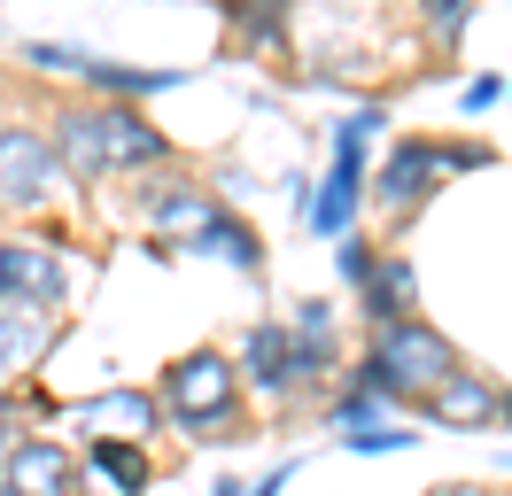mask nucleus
Returning a JSON list of instances; mask_svg holds the SVG:
<instances>
[{"label": "nucleus", "mask_w": 512, "mask_h": 496, "mask_svg": "<svg viewBox=\"0 0 512 496\" xmlns=\"http://www.w3.org/2000/svg\"><path fill=\"white\" fill-rule=\"evenodd\" d=\"M365 365L388 380V396H435L450 372H458V349H450L435 326H419V318H396L373 334V357Z\"/></svg>", "instance_id": "7ed1b4c3"}, {"label": "nucleus", "mask_w": 512, "mask_h": 496, "mask_svg": "<svg viewBox=\"0 0 512 496\" xmlns=\"http://www.w3.org/2000/svg\"><path fill=\"white\" fill-rule=\"evenodd\" d=\"M39 349H47V318L32 303H0V372L32 365Z\"/></svg>", "instance_id": "ddd939ff"}, {"label": "nucleus", "mask_w": 512, "mask_h": 496, "mask_svg": "<svg viewBox=\"0 0 512 496\" xmlns=\"http://www.w3.org/2000/svg\"><path fill=\"white\" fill-rule=\"evenodd\" d=\"M497 388L481 380V372H450L443 388L427 396V419H443V427H481V419H497Z\"/></svg>", "instance_id": "9b49d317"}, {"label": "nucleus", "mask_w": 512, "mask_h": 496, "mask_svg": "<svg viewBox=\"0 0 512 496\" xmlns=\"http://www.w3.org/2000/svg\"><path fill=\"white\" fill-rule=\"evenodd\" d=\"M94 473H101V481H117L125 496L148 489V458H140V450H125V442H94Z\"/></svg>", "instance_id": "dca6fc26"}, {"label": "nucleus", "mask_w": 512, "mask_h": 496, "mask_svg": "<svg viewBox=\"0 0 512 496\" xmlns=\"http://www.w3.org/2000/svg\"><path fill=\"white\" fill-rule=\"evenodd\" d=\"M373 272H381V264H373V248H365V241L350 233V241H342V279H357V287H373Z\"/></svg>", "instance_id": "aec40b11"}, {"label": "nucleus", "mask_w": 512, "mask_h": 496, "mask_svg": "<svg viewBox=\"0 0 512 496\" xmlns=\"http://www.w3.org/2000/svg\"><path fill=\"white\" fill-rule=\"evenodd\" d=\"M0 481L16 496H70V450L63 442H8L0 450Z\"/></svg>", "instance_id": "6e6552de"}, {"label": "nucleus", "mask_w": 512, "mask_h": 496, "mask_svg": "<svg viewBox=\"0 0 512 496\" xmlns=\"http://www.w3.org/2000/svg\"><path fill=\"white\" fill-rule=\"evenodd\" d=\"M55 140H39L32 124H0V210H32L47 202V186H55Z\"/></svg>", "instance_id": "423d86ee"}, {"label": "nucleus", "mask_w": 512, "mask_h": 496, "mask_svg": "<svg viewBox=\"0 0 512 496\" xmlns=\"http://www.w3.org/2000/svg\"><path fill=\"white\" fill-rule=\"evenodd\" d=\"M427 24H435V39H458V31H466V8H458V0H443V8H427Z\"/></svg>", "instance_id": "4be33fe9"}, {"label": "nucleus", "mask_w": 512, "mask_h": 496, "mask_svg": "<svg viewBox=\"0 0 512 496\" xmlns=\"http://www.w3.org/2000/svg\"><path fill=\"white\" fill-rule=\"evenodd\" d=\"M210 496H241V481H218V489H210Z\"/></svg>", "instance_id": "b1692460"}, {"label": "nucleus", "mask_w": 512, "mask_h": 496, "mask_svg": "<svg viewBox=\"0 0 512 496\" xmlns=\"http://www.w3.org/2000/svg\"><path fill=\"white\" fill-rule=\"evenodd\" d=\"M481 163H489V148H435V140H404V148L381 163V186H373V194H381L396 217H412L419 202L450 179V171H481Z\"/></svg>", "instance_id": "39448f33"}, {"label": "nucleus", "mask_w": 512, "mask_h": 496, "mask_svg": "<svg viewBox=\"0 0 512 496\" xmlns=\"http://www.w3.org/2000/svg\"><path fill=\"white\" fill-rule=\"evenodd\" d=\"M163 155H171V140L148 117H132V109H78V117L55 124V163L78 171V179H94V171H148Z\"/></svg>", "instance_id": "f257e3e1"}, {"label": "nucleus", "mask_w": 512, "mask_h": 496, "mask_svg": "<svg viewBox=\"0 0 512 496\" xmlns=\"http://www.w3.org/2000/svg\"><path fill=\"white\" fill-rule=\"evenodd\" d=\"M288 341H295V380L326 372V365H334V310L303 303V310H295V326H288Z\"/></svg>", "instance_id": "f8f14e48"}, {"label": "nucleus", "mask_w": 512, "mask_h": 496, "mask_svg": "<svg viewBox=\"0 0 512 496\" xmlns=\"http://www.w3.org/2000/svg\"><path fill=\"white\" fill-rule=\"evenodd\" d=\"M0 303H8V287H0Z\"/></svg>", "instance_id": "a878e982"}, {"label": "nucleus", "mask_w": 512, "mask_h": 496, "mask_svg": "<svg viewBox=\"0 0 512 496\" xmlns=\"http://www.w3.org/2000/svg\"><path fill=\"white\" fill-rule=\"evenodd\" d=\"M163 403H171V419H179V427L225 434V427H233V411H241V380H233V365H225L218 349H194V357L171 365Z\"/></svg>", "instance_id": "20e7f679"}, {"label": "nucleus", "mask_w": 512, "mask_h": 496, "mask_svg": "<svg viewBox=\"0 0 512 496\" xmlns=\"http://www.w3.org/2000/svg\"><path fill=\"white\" fill-rule=\"evenodd\" d=\"M0 496H16V489H8V481H0Z\"/></svg>", "instance_id": "393cba45"}, {"label": "nucleus", "mask_w": 512, "mask_h": 496, "mask_svg": "<svg viewBox=\"0 0 512 496\" xmlns=\"http://www.w3.org/2000/svg\"><path fill=\"white\" fill-rule=\"evenodd\" d=\"M101 93H163V86H179V70H125V62H94L86 70Z\"/></svg>", "instance_id": "f3484780"}, {"label": "nucleus", "mask_w": 512, "mask_h": 496, "mask_svg": "<svg viewBox=\"0 0 512 496\" xmlns=\"http://www.w3.org/2000/svg\"><path fill=\"white\" fill-rule=\"evenodd\" d=\"M412 287H419V272H412V264H404V256H381V272H373V287H365L373 318H381V326L412 318Z\"/></svg>", "instance_id": "4468645a"}, {"label": "nucleus", "mask_w": 512, "mask_h": 496, "mask_svg": "<svg viewBox=\"0 0 512 496\" xmlns=\"http://www.w3.org/2000/svg\"><path fill=\"white\" fill-rule=\"evenodd\" d=\"M419 434L412 427H396V419H381V427H365V434H350V450H365V458H381V450H412Z\"/></svg>", "instance_id": "a211bd4d"}, {"label": "nucleus", "mask_w": 512, "mask_h": 496, "mask_svg": "<svg viewBox=\"0 0 512 496\" xmlns=\"http://www.w3.org/2000/svg\"><path fill=\"white\" fill-rule=\"evenodd\" d=\"M388 132V109H357V117L334 124V171L326 186L303 202V225L326 233V241H350V217H357V186H365V140Z\"/></svg>", "instance_id": "f03ea898"}, {"label": "nucleus", "mask_w": 512, "mask_h": 496, "mask_svg": "<svg viewBox=\"0 0 512 496\" xmlns=\"http://www.w3.org/2000/svg\"><path fill=\"white\" fill-rule=\"evenodd\" d=\"M233 24H241V39H249V47H280V16H256V8H241V16H233Z\"/></svg>", "instance_id": "6ab92c4d"}, {"label": "nucleus", "mask_w": 512, "mask_h": 496, "mask_svg": "<svg viewBox=\"0 0 512 496\" xmlns=\"http://www.w3.org/2000/svg\"><path fill=\"white\" fill-rule=\"evenodd\" d=\"M194 248H210V256H225L233 272H256V256H264V248H256V233L241 225V217H218V225H210V233H202Z\"/></svg>", "instance_id": "2eb2a0df"}, {"label": "nucleus", "mask_w": 512, "mask_h": 496, "mask_svg": "<svg viewBox=\"0 0 512 496\" xmlns=\"http://www.w3.org/2000/svg\"><path fill=\"white\" fill-rule=\"evenodd\" d=\"M497 93H505V86H497V78H474V86H466V109H489Z\"/></svg>", "instance_id": "5701e85b"}, {"label": "nucleus", "mask_w": 512, "mask_h": 496, "mask_svg": "<svg viewBox=\"0 0 512 496\" xmlns=\"http://www.w3.org/2000/svg\"><path fill=\"white\" fill-rule=\"evenodd\" d=\"M241 365H249V380L264 388V396L303 388V380H295V341H288V326H256V334L241 341Z\"/></svg>", "instance_id": "9d476101"}, {"label": "nucleus", "mask_w": 512, "mask_h": 496, "mask_svg": "<svg viewBox=\"0 0 512 496\" xmlns=\"http://www.w3.org/2000/svg\"><path fill=\"white\" fill-rule=\"evenodd\" d=\"M0 287H8V303L47 310V303H63L70 272H63V256H55V248H39V241H0Z\"/></svg>", "instance_id": "0eeeda50"}, {"label": "nucleus", "mask_w": 512, "mask_h": 496, "mask_svg": "<svg viewBox=\"0 0 512 496\" xmlns=\"http://www.w3.org/2000/svg\"><path fill=\"white\" fill-rule=\"evenodd\" d=\"M148 217H156L163 233H179V241H202L225 210H218V194H202V186H156V194H148Z\"/></svg>", "instance_id": "1a4fd4ad"}, {"label": "nucleus", "mask_w": 512, "mask_h": 496, "mask_svg": "<svg viewBox=\"0 0 512 496\" xmlns=\"http://www.w3.org/2000/svg\"><path fill=\"white\" fill-rule=\"evenodd\" d=\"M101 411H125L132 427H148V419H156V396H132V388H117V396H101Z\"/></svg>", "instance_id": "412c9836"}]
</instances>
